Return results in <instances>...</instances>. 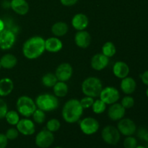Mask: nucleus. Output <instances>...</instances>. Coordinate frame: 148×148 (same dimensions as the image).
Returning a JSON list of instances; mask_svg holds the SVG:
<instances>
[{
	"instance_id": "nucleus-31",
	"label": "nucleus",
	"mask_w": 148,
	"mask_h": 148,
	"mask_svg": "<svg viewBox=\"0 0 148 148\" xmlns=\"http://www.w3.org/2000/svg\"><path fill=\"white\" fill-rule=\"evenodd\" d=\"M32 116H33V119L34 122L39 124H43L46 118V112L42 111V110L39 109V108H37V109L34 111V113L33 114Z\"/></svg>"
},
{
	"instance_id": "nucleus-8",
	"label": "nucleus",
	"mask_w": 148,
	"mask_h": 148,
	"mask_svg": "<svg viewBox=\"0 0 148 148\" xmlns=\"http://www.w3.org/2000/svg\"><path fill=\"white\" fill-rule=\"evenodd\" d=\"M100 127L99 122L92 117H86L79 122L81 131L86 135H92L98 131Z\"/></svg>"
},
{
	"instance_id": "nucleus-5",
	"label": "nucleus",
	"mask_w": 148,
	"mask_h": 148,
	"mask_svg": "<svg viewBox=\"0 0 148 148\" xmlns=\"http://www.w3.org/2000/svg\"><path fill=\"white\" fill-rule=\"evenodd\" d=\"M16 108L19 114L24 117H30L37 109L36 102L30 97L22 95L19 97L16 102Z\"/></svg>"
},
{
	"instance_id": "nucleus-2",
	"label": "nucleus",
	"mask_w": 148,
	"mask_h": 148,
	"mask_svg": "<svg viewBox=\"0 0 148 148\" xmlns=\"http://www.w3.org/2000/svg\"><path fill=\"white\" fill-rule=\"evenodd\" d=\"M83 108L77 99H69L63 106L62 116L63 119L69 124L76 123L80 119L83 114Z\"/></svg>"
},
{
	"instance_id": "nucleus-38",
	"label": "nucleus",
	"mask_w": 148,
	"mask_h": 148,
	"mask_svg": "<svg viewBox=\"0 0 148 148\" xmlns=\"http://www.w3.org/2000/svg\"><path fill=\"white\" fill-rule=\"evenodd\" d=\"M8 143V139L4 134H0V148H6Z\"/></svg>"
},
{
	"instance_id": "nucleus-28",
	"label": "nucleus",
	"mask_w": 148,
	"mask_h": 148,
	"mask_svg": "<svg viewBox=\"0 0 148 148\" xmlns=\"http://www.w3.org/2000/svg\"><path fill=\"white\" fill-rule=\"evenodd\" d=\"M5 119L9 124L12 126L17 125V123L20 121V116L17 111H8L5 116Z\"/></svg>"
},
{
	"instance_id": "nucleus-1",
	"label": "nucleus",
	"mask_w": 148,
	"mask_h": 148,
	"mask_svg": "<svg viewBox=\"0 0 148 148\" xmlns=\"http://www.w3.org/2000/svg\"><path fill=\"white\" fill-rule=\"evenodd\" d=\"M22 50L26 59L30 60L38 59L46 51L45 39L40 36H33L25 41Z\"/></svg>"
},
{
	"instance_id": "nucleus-39",
	"label": "nucleus",
	"mask_w": 148,
	"mask_h": 148,
	"mask_svg": "<svg viewBox=\"0 0 148 148\" xmlns=\"http://www.w3.org/2000/svg\"><path fill=\"white\" fill-rule=\"evenodd\" d=\"M59 1H60V3L63 6H65V7H72V6L77 4V2L79 0H59Z\"/></svg>"
},
{
	"instance_id": "nucleus-44",
	"label": "nucleus",
	"mask_w": 148,
	"mask_h": 148,
	"mask_svg": "<svg viewBox=\"0 0 148 148\" xmlns=\"http://www.w3.org/2000/svg\"><path fill=\"white\" fill-rule=\"evenodd\" d=\"M143 140H145V141L148 142V131L147 132H146V134H145L144 137H143Z\"/></svg>"
},
{
	"instance_id": "nucleus-27",
	"label": "nucleus",
	"mask_w": 148,
	"mask_h": 148,
	"mask_svg": "<svg viewBox=\"0 0 148 148\" xmlns=\"http://www.w3.org/2000/svg\"><path fill=\"white\" fill-rule=\"evenodd\" d=\"M116 53V49L114 43L108 41L103 44L102 47V53L108 58H111Z\"/></svg>"
},
{
	"instance_id": "nucleus-12",
	"label": "nucleus",
	"mask_w": 148,
	"mask_h": 148,
	"mask_svg": "<svg viewBox=\"0 0 148 148\" xmlns=\"http://www.w3.org/2000/svg\"><path fill=\"white\" fill-rule=\"evenodd\" d=\"M16 41V34L10 30L4 29L0 33V49L9 50L12 49Z\"/></svg>"
},
{
	"instance_id": "nucleus-13",
	"label": "nucleus",
	"mask_w": 148,
	"mask_h": 148,
	"mask_svg": "<svg viewBox=\"0 0 148 148\" xmlns=\"http://www.w3.org/2000/svg\"><path fill=\"white\" fill-rule=\"evenodd\" d=\"M16 127H17V130H18L19 133H21L25 136L32 135L34 134L35 131H36L34 122L28 119H20L19 122L16 125Z\"/></svg>"
},
{
	"instance_id": "nucleus-11",
	"label": "nucleus",
	"mask_w": 148,
	"mask_h": 148,
	"mask_svg": "<svg viewBox=\"0 0 148 148\" xmlns=\"http://www.w3.org/2000/svg\"><path fill=\"white\" fill-rule=\"evenodd\" d=\"M54 74L58 81L66 82L72 77L73 75V68L70 64L66 62L62 63L56 67Z\"/></svg>"
},
{
	"instance_id": "nucleus-14",
	"label": "nucleus",
	"mask_w": 148,
	"mask_h": 148,
	"mask_svg": "<svg viewBox=\"0 0 148 148\" xmlns=\"http://www.w3.org/2000/svg\"><path fill=\"white\" fill-rule=\"evenodd\" d=\"M126 109L119 103H115L110 105L108 110V116L111 120L114 121H119L124 117Z\"/></svg>"
},
{
	"instance_id": "nucleus-29",
	"label": "nucleus",
	"mask_w": 148,
	"mask_h": 148,
	"mask_svg": "<svg viewBox=\"0 0 148 148\" xmlns=\"http://www.w3.org/2000/svg\"><path fill=\"white\" fill-rule=\"evenodd\" d=\"M106 104L99 98V99L96 100V101H94L91 108H92V111L95 114H101L106 111Z\"/></svg>"
},
{
	"instance_id": "nucleus-36",
	"label": "nucleus",
	"mask_w": 148,
	"mask_h": 148,
	"mask_svg": "<svg viewBox=\"0 0 148 148\" xmlns=\"http://www.w3.org/2000/svg\"><path fill=\"white\" fill-rule=\"evenodd\" d=\"M5 135L8 140H14L18 137L19 132L17 130V128H10L7 130V131L6 132Z\"/></svg>"
},
{
	"instance_id": "nucleus-26",
	"label": "nucleus",
	"mask_w": 148,
	"mask_h": 148,
	"mask_svg": "<svg viewBox=\"0 0 148 148\" xmlns=\"http://www.w3.org/2000/svg\"><path fill=\"white\" fill-rule=\"evenodd\" d=\"M58 82V79L56 78L55 74L49 72L46 73L42 77L41 82L43 85H44L46 88H53L55 84Z\"/></svg>"
},
{
	"instance_id": "nucleus-46",
	"label": "nucleus",
	"mask_w": 148,
	"mask_h": 148,
	"mask_svg": "<svg viewBox=\"0 0 148 148\" xmlns=\"http://www.w3.org/2000/svg\"><path fill=\"white\" fill-rule=\"evenodd\" d=\"M146 95H147L148 98V88L147 89V90H146Z\"/></svg>"
},
{
	"instance_id": "nucleus-21",
	"label": "nucleus",
	"mask_w": 148,
	"mask_h": 148,
	"mask_svg": "<svg viewBox=\"0 0 148 148\" xmlns=\"http://www.w3.org/2000/svg\"><path fill=\"white\" fill-rule=\"evenodd\" d=\"M120 88L124 93L127 94V95H130L135 91L136 88H137V83L132 77H127L121 79Z\"/></svg>"
},
{
	"instance_id": "nucleus-40",
	"label": "nucleus",
	"mask_w": 148,
	"mask_h": 148,
	"mask_svg": "<svg viewBox=\"0 0 148 148\" xmlns=\"http://www.w3.org/2000/svg\"><path fill=\"white\" fill-rule=\"evenodd\" d=\"M140 77H141V79L142 81H143V83L148 86V70L143 72V73L140 75Z\"/></svg>"
},
{
	"instance_id": "nucleus-23",
	"label": "nucleus",
	"mask_w": 148,
	"mask_h": 148,
	"mask_svg": "<svg viewBox=\"0 0 148 148\" xmlns=\"http://www.w3.org/2000/svg\"><path fill=\"white\" fill-rule=\"evenodd\" d=\"M51 33L55 37H62L69 31V25L65 22L59 21L51 26Z\"/></svg>"
},
{
	"instance_id": "nucleus-35",
	"label": "nucleus",
	"mask_w": 148,
	"mask_h": 148,
	"mask_svg": "<svg viewBox=\"0 0 148 148\" xmlns=\"http://www.w3.org/2000/svg\"><path fill=\"white\" fill-rule=\"evenodd\" d=\"M94 102L93 98H91L89 96H85L84 98H82V99L79 101L81 106L83 108V109H88L92 107V103Z\"/></svg>"
},
{
	"instance_id": "nucleus-17",
	"label": "nucleus",
	"mask_w": 148,
	"mask_h": 148,
	"mask_svg": "<svg viewBox=\"0 0 148 148\" xmlns=\"http://www.w3.org/2000/svg\"><path fill=\"white\" fill-rule=\"evenodd\" d=\"M89 25V20L87 15L83 13H77L75 14L72 19V25L77 31L84 30Z\"/></svg>"
},
{
	"instance_id": "nucleus-15",
	"label": "nucleus",
	"mask_w": 148,
	"mask_h": 148,
	"mask_svg": "<svg viewBox=\"0 0 148 148\" xmlns=\"http://www.w3.org/2000/svg\"><path fill=\"white\" fill-rule=\"evenodd\" d=\"M109 63V58L106 56L102 53L94 55L90 60V66L94 70L101 71L106 68Z\"/></svg>"
},
{
	"instance_id": "nucleus-30",
	"label": "nucleus",
	"mask_w": 148,
	"mask_h": 148,
	"mask_svg": "<svg viewBox=\"0 0 148 148\" xmlns=\"http://www.w3.org/2000/svg\"><path fill=\"white\" fill-rule=\"evenodd\" d=\"M3 21L4 23V29L10 30L16 35L18 33L19 30H20L19 26L14 23V21L10 17H6L3 20Z\"/></svg>"
},
{
	"instance_id": "nucleus-42",
	"label": "nucleus",
	"mask_w": 148,
	"mask_h": 148,
	"mask_svg": "<svg viewBox=\"0 0 148 148\" xmlns=\"http://www.w3.org/2000/svg\"><path fill=\"white\" fill-rule=\"evenodd\" d=\"M1 7L4 9L10 8V1L9 0H3L1 2Z\"/></svg>"
},
{
	"instance_id": "nucleus-49",
	"label": "nucleus",
	"mask_w": 148,
	"mask_h": 148,
	"mask_svg": "<svg viewBox=\"0 0 148 148\" xmlns=\"http://www.w3.org/2000/svg\"><path fill=\"white\" fill-rule=\"evenodd\" d=\"M146 148H148V145H147V147H146Z\"/></svg>"
},
{
	"instance_id": "nucleus-48",
	"label": "nucleus",
	"mask_w": 148,
	"mask_h": 148,
	"mask_svg": "<svg viewBox=\"0 0 148 148\" xmlns=\"http://www.w3.org/2000/svg\"><path fill=\"white\" fill-rule=\"evenodd\" d=\"M54 148H62V147H54Z\"/></svg>"
},
{
	"instance_id": "nucleus-3",
	"label": "nucleus",
	"mask_w": 148,
	"mask_h": 148,
	"mask_svg": "<svg viewBox=\"0 0 148 148\" xmlns=\"http://www.w3.org/2000/svg\"><path fill=\"white\" fill-rule=\"evenodd\" d=\"M103 88V83L99 78L96 77H89L82 82L81 89L85 96L91 98L99 97Z\"/></svg>"
},
{
	"instance_id": "nucleus-33",
	"label": "nucleus",
	"mask_w": 148,
	"mask_h": 148,
	"mask_svg": "<svg viewBox=\"0 0 148 148\" xmlns=\"http://www.w3.org/2000/svg\"><path fill=\"white\" fill-rule=\"evenodd\" d=\"M121 104L125 109H129L134 106V99L130 95H127L121 99Z\"/></svg>"
},
{
	"instance_id": "nucleus-18",
	"label": "nucleus",
	"mask_w": 148,
	"mask_h": 148,
	"mask_svg": "<svg viewBox=\"0 0 148 148\" xmlns=\"http://www.w3.org/2000/svg\"><path fill=\"white\" fill-rule=\"evenodd\" d=\"M63 48V43L57 37H50L45 40V50L50 53H57Z\"/></svg>"
},
{
	"instance_id": "nucleus-37",
	"label": "nucleus",
	"mask_w": 148,
	"mask_h": 148,
	"mask_svg": "<svg viewBox=\"0 0 148 148\" xmlns=\"http://www.w3.org/2000/svg\"><path fill=\"white\" fill-rule=\"evenodd\" d=\"M8 111V106L5 101L0 98V119H2L5 117Z\"/></svg>"
},
{
	"instance_id": "nucleus-43",
	"label": "nucleus",
	"mask_w": 148,
	"mask_h": 148,
	"mask_svg": "<svg viewBox=\"0 0 148 148\" xmlns=\"http://www.w3.org/2000/svg\"><path fill=\"white\" fill-rule=\"evenodd\" d=\"M4 30V23L3 20L0 18V33Z\"/></svg>"
},
{
	"instance_id": "nucleus-16",
	"label": "nucleus",
	"mask_w": 148,
	"mask_h": 148,
	"mask_svg": "<svg viewBox=\"0 0 148 148\" xmlns=\"http://www.w3.org/2000/svg\"><path fill=\"white\" fill-rule=\"evenodd\" d=\"M75 43L78 47L81 49H86L90 45L92 38L90 34L85 30H79L76 33L75 36Z\"/></svg>"
},
{
	"instance_id": "nucleus-47",
	"label": "nucleus",
	"mask_w": 148,
	"mask_h": 148,
	"mask_svg": "<svg viewBox=\"0 0 148 148\" xmlns=\"http://www.w3.org/2000/svg\"><path fill=\"white\" fill-rule=\"evenodd\" d=\"M1 68H2V67H1V63H0V69H1Z\"/></svg>"
},
{
	"instance_id": "nucleus-4",
	"label": "nucleus",
	"mask_w": 148,
	"mask_h": 148,
	"mask_svg": "<svg viewBox=\"0 0 148 148\" xmlns=\"http://www.w3.org/2000/svg\"><path fill=\"white\" fill-rule=\"evenodd\" d=\"M35 102L37 108H39L45 112L54 111L57 109L59 106L57 97L49 93H43L38 95Z\"/></svg>"
},
{
	"instance_id": "nucleus-41",
	"label": "nucleus",
	"mask_w": 148,
	"mask_h": 148,
	"mask_svg": "<svg viewBox=\"0 0 148 148\" xmlns=\"http://www.w3.org/2000/svg\"><path fill=\"white\" fill-rule=\"evenodd\" d=\"M147 132V130H146L145 128H140V130H138V132H137V136H138L139 138L143 140V137H144V135L146 134Z\"/></svg>"
},
{
	"instance_id": "nucleus-22",
	"label": "nucleus",
	"mask_w": 148,
	"mask_h": 148,
	"mask_svg": "<svg viewBox=\"0 0 148 148\" xmlns=\"http://www.w3.org/2000/svg\"><path fill=\"white\" fill-rule=\"evenodd\" d=\"M13 89L14 83L10 78L4 77L0 79V96H7L12 92Z\"/></svg>"
},
{
	"instance_id": "nucleus-25",
	"label": "nucleus",
	"mask_w": 148,
	"mask_h": 148,
	"mask_svg": "<svg viewBox=\"0 0 148 148\" xmlns=\"http://www.w3.org/2000/svg\"><path fill=\"white\" fill-rule=\"evenodd\" d=\"M52 88L54 95L57 98H64L69 92V87L65 82L58 81Z\"/></svg>"
},
{
	"instance_id": "nucleus-7",
	"label": "nucleus",
	"mask_w": 148,
	"mask_h": 148,
	"mask_svg": "<svg viewBox=\"0 0 148 148\" xmlns=\"http://www.w3.org/2000/svg\"><path fill=\"white\" fill-rule=\"evenodd\" d=\"M99 98L106 105H111L117 103L120 99V92L114 87H106L103 88Z\"/></svg>"
},
{
	"instance_id": "nucleus-20",
	"label": "nucleus",
	"mask_w": 148,
	"mask_h": 148,
	"mask_svg": "<svg viewBox=\"0 0 148 148\" xmlns=\"http://www.w3.org/2000/svg\"><path fill=\"white\" fill-rule=\"evenodd\" d=\"M10 8L19 15H25L29 12V4L26 0H11Z\"/></svg>"
},
{
	"instance_id": "nucleus-19",
	"label": "nucleus",
	"mask_w": 148,
	"mask_h": 148,
	"mask_svg": "<svg viewBox=\"0 0 148 148\" xmlns=\"http://www.w3.org/2000/svg\"><path fill=\"white\" fill-rule=\"evenodd\" d=\"M130 72V66L126 62H122V61H118L115 62L113 66V73L114 76L116 77L119 79H121L128 77Z\"/></svg>"
},
{
	"instance_id": "nucleus-34",
	"label": "nucleus",
	"mask_w": 148,
	"mask_h": 148,
	"mask_svg": "<svg viewBox=\"0 0 148 148\" xmlns=\"http://www.w3.org/2000/svg\"><path fill=\"white\" fill-rule=\"evenodd\" d=\"M137 146V141L132 136H128L124 140V148H135Z\"/></svg>"
},
{
	"instance_id": "nucleus-6",
	"label": "nucleus",
	"mask_w": 148,
	"mask_h": 148,
	"mask_svg": "<svg viewBox=\"0 0 148 148\" xmlns=\"http://www.w3.org/2000/svg\"><path fill=\"white\" fill-rule=\"evenodd\" d=\"M103 141L108 145H116L119 142L121 134L116 127L111 125L106 126L101 132Z\"/></svg>"
},
{
	"instance_id": "nucleus-45",
	"label": "nucleus",
	"mask_w": 148,
	"mask_h": 148,
	"mask_svg": "<svg viewBox=\"0 0 148 148\" xmlns=\"http://www.w3.org/2000/svg\"><path fill=\"white\" fill-rule=\"evenodd\" d=\"M135 148H146L145 147H144V146H141V145H140V146H137V147H136Z\"/></svg>"
},
{
	"instance_id": "nucleus-10",
	"label": "nucleus",
	"mask_w": 148,
	"mask_h": 148,
	"mask_svg": "<svg viewBox=\"0 0 148 148\" xmlns=\"http://www.w3.org/2000/svg\"><path fill=\"white\" fill-rule=\"evenodd\" d=\"M117 129L120 134L124 136H132L137 131V126L135 123L129 118H123L119 121Z\"/></svg>"
},
{
	"instance_id": "nucleus-32",
	"label": "nucleus",
	"mask_w": 148,
	"mask_h": 148,
	"mask_svg": "<svg viewBox=\"0 0 148 148\" xmlns=\"http://www.w3.org/2000/svg\"><path fill=\"white\" fill-rule=\"evenodd\" d=\"M61 123L57 119H51L46 123V130L51 132H57L60 129Z\"/></svg>"
},
{
	"instance_id": "nucleus-9",
	"label": "nucleus",
	"mask_w": 148,
	"mask_h": 148,
	"mask_svg": "<svg viewBox=\"0 0 148 148\" xmlns=\"http://www.w3.org/2000/svg\"><path fill=\"white\" fill-rule=\"evenodd\" d=\"M54 136L53 132L48 130H43L39 132L36 137V145L40 148H48L53 144Z\"/></svg>"
},
{
	"instance_id": "nucleus-24",
	"label": "nucleus",
	"mask_w": 148,
	"mask_h": 148,
	"mask_svg": "<svg viewBox=\"0 0 148 148\" xmlns=\"http://www.w3.org/2000/svg\"><path fill=\"white\" fill-rule=\"evenodd\" d=\"M1 67L5 69H13L17 64V59L12 53H6L0 59Z\"/></svg>"
}]
</instances>
